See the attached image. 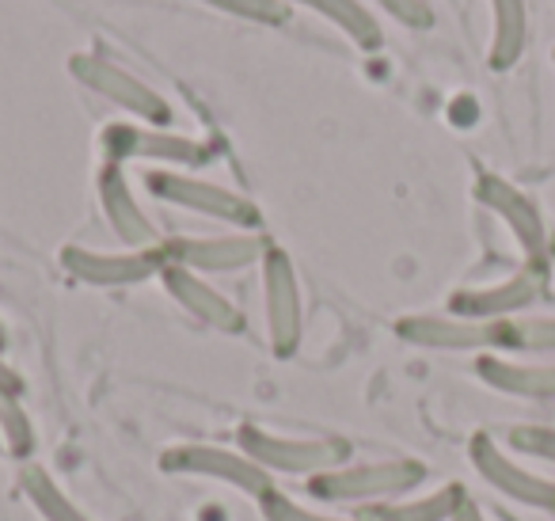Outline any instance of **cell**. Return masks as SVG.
Listing matches in <instances>:
<instances>
[{"instance_id":"cell-1","label":"cell","mask_w":555,"mask_h":521,"mask_svg":"<svg viewBox=\"0 0 555 521\" xmlns=\"http://www.w3.org/2000/svg\"><path fill=\"white\" fill-rule=\"evenodd\" d=\"M426 465L415 457H388V460H365V465H343L335 472L312 475L309 495L332 506H373L392 503L400 495H411L426 483Z\"/></svg>"},{"instance_id":"cell-2","label":"cell","mask_w":555,"mask_h":521,"mask_svg":"<svg viewBox=\"0 0 555 521\" xmlns=\"http://www.w3.org/2000/svg\"><path fill=\"white\" fill-rule=\"evenodd\" d=\"M236 442L240 453L262 465L270 475H324L335 468L350 465V442L347 437H289V434H274L267 427H255V422H240L236 427Z\"/></svg>"},{"instance_id":"cell-3","label":"cell","mask_w":555,"mask_h":521,"mask_svg":"<svg viewBox=\"0 0 555 521\" xmlns=\"http://www.w3.org/2000/svg\"><path fill=\"white\" fill-rule=\"evenodd\" d=\"M145 187L153 199L168 202V206H179V209H191V214L209 217V221L232 225L236 232H259V225H262V209L255 206L247 194L229 191V187H221V183H209V179L186 176V171L149 168Z\"/></svg>"},{"instance_id":"cell-4","label":"cell","mask_w":555,"mask_h":521,"mask_svg":"<svg viewBox=\"0 0 555 521\" xmlns=\"http://www.w3.org/2000/svg\"><path fill=\"white\" fill-rule=\"evenodd\" d=\"M103 156L115 164L126 161H145V164H160V168H206L217 156V149L209 141L186 138V134H171L160 126H145V123H111L100 138Z\"/></svg>"},{"instance_id":"cell-5","label":"cell","mask_w":555,"mask_h":521,"mask_svg":"<svg viewBox=\"0 0 555 521\" xmlns=\"http://www.w3.org/2000/svg\"><path fill=\"white\" fill-rule=\"evenodd\" d=\"M69 73L77 85H85L88 92H95L100 100L115 103L118 111H126V115H133L138 123L145 126H171V118H176V111H171V103L164 100L156 88H149L141 77H133L130 69H122V65L107 62L103 54H88V50H80V54L69 58Z\"/></svg>"},{"instance_id":"cell-6","label":"cell","mask_w":555,"mask_h":521,"mask_svg":"<svg viewBox=\"0 0 555 521\" xmlns=\"http://www.w3.org/2000/svg\"><path fill=\"white\" fill-rule=\"evenodd\" d=\"M552 285V267L547 263H521L509 278L491 285H464V290L449 293L446 313L464 316V320H509V316H525L537 301L547 297Z\"/></svg>"},{"instance_id":"cell-7","label":"cell","mask_w":555,"mask_h":521,"mask_svg":"<svg viewBox=\"0 0 555 521\" xmlns=\"http://www.w3.org/2000/svg\"><path fill=\"white\" fill-rule=\"evenodd\" d=\"M262 313H267V339L278 358H294L305 335L301 313V282H297L294 259L278 244L262 255Z\"/></svg>"},{"instance_id":"cell-8","label":"cell","mask_w":555,"mask_h":521,"mask_svg":"<svg viewBox=\"0 0 555 521\" xmlns=\"http://www.w3.org/2000/svg\"><path fill=\"white\" fill-rule=\"evenodd\" d=\"M270 240L262 232H221V237H168L160 240V255L171 267L194 270V275H232L262 263Z\"/></svg>"},{"instance_id":"cell-9","label":"cell","mask_w":555,"mask_h":521,"mask_svg":"<svg viewBox=\"0 0 555 521\" xmlns=\"http://www.w3.org/2000/svg\"><path fill=\"white\" fill-rule=\"evenodd\" d=\"M160 472L229 483V487H236L240 495H251V498H262L267 491H274L270 472L262 465H255L247 453H232V449H221V445H202V442H186V445L164 449Z\"/></svg>"},{"instance_id":"cell-10","label":"cell","mask_w":555,"mask_h":521,"mask_svg":"<svg viewBox=\"0 0 555 521\" xmlns=\"http://www.w3.org/2000/svg\"><path fill=\"white\" fill-rule=\"evenodd\" d=\"M472 194H476V202L487 209V214H494L502 225H506L509 237H514L517 247H521L525 263H547L552 232H547L544 214L537 209V202H532L521 187L494 176V171H479Z\"/></svg>"},{"instance_id":"cell-11","label":"cell","mask_w":555,"mask_h":521,"mask_svg":"<svg viewBox=\"0 0 555 521\" xmlns=\"http://www.w3.org/2000/svg\"><path fill=\"white\" fill-rule=\"evenodd\" d=\"M468 460L479 472V480H483L491 491H499V495L514 498V503L532 506V510H544L555 518V480L552 475H540V472H532V468H525L521 460L509 457L487 430L472 434Z\"/></svg>"},{"instance_id":"cell-12","label":"cell","mask_w":555,"mask_h":521,"mask_svg":"<svg viewBox=\"0 0 555 521\" xmlns=\"http://www.w3.org/2000/svg\"><path fill=\"white\" fill-rule=\"evenodd\" d=\"M57 263L65 267V275L77 278L95 290H122V285H141L149 278H160V270L168 267L160 255V247H145V252H100V247H80L65 244L57 252Z\"/></svg>"},{"instance_id":"cell-13","label":"cell","mask_w":555,"mask_h":521,"mask_svg":"<svg viewBox=\"0 0 555 521\" xmlns=\"http://www.w3.org/2000/svg\"><path fill=\"white\" fill-rule=\"evenodd\" d=\"M396 339L423 351H453V354H494L491 323L464 320L453 313H411L396 320Z\"/></svg>"},{"instance_id":"cell-14","label":"cell","mask_w":555,"mask_h":521,"mask_svg":"<svg viewBox=\"0 0 555 521\" xmlns=\"http://www.w3.org/2000/svg\"><path fill=\"white\" fill-rule=\"evenodd\" d=\"M95 194H100V209L107 217L111 232L122 240L133 252H145V247H160V232L149 221V214L141 209V202L133 199L130 179H126L122 164L103 161L100 176H95Z\"/></svg>"},{"instance_id":"cell-15","label":"cell","mask_w":555,"mask_h":521,"mask_svg":"<svg viewBox=\"0 0 555 521\" xmlns=\"http://www.w3.org/2000/svg\"><path fill=\"white\" fill-rule=\"evenodd\" d=\"M160 285L168 290V297L176 301L183 313H191L198 323L206 328L221 331V335H244L247 331V320L229 297H224L217 285H209V278L194 275V270H183V267H164L160 270Z\"/></svg>"},{"instance_id":"cell-16","label":"cell","mask_w":555,"mask_h":521,"mask_svg":"<svg viewBox=\"0 0 555 521\" xmlns=\"http://www.w3.org/2000/svg\"><path fill=\"white\" fill-rule=\"evenodd\" d=\"M476 377L502 396L555 404V361H521L506 354H479Z\"/></svg>"},{"instance_id":"cell-17","label":"cell","mask_w":555,"mask_h":521,"mask_svg":"<svg viewBox=\"0 0 555 521\" xmlns=\"http://www.w3.org/2000/svg\"><path fill=\"white\" fill-rule=\"evenodd\" d=\"M464 498H468V491H464L461 483H441V487L430 491V495L358 506L354 521H453Z\"/></svg>"},{"instance_id":"cell-18","label":"cell","mask_w":555,"mask_h":521,"mask_svg":"<svg viewBox=\"0 0 555 521\" xmlns=\"http://www.w3.org/2000/svg\"><path fill=\"white\" fill-rule=\"evenodd\" d=\"M529 47V4L525 0H491V50L487 65L494 73H506L521 62Z\"/></svg>"},{"instance_id":"cell-19","label":"cell","mask_w":555,"mask_h":521,"mask_svg":"<svg viewBox=\"0 0 555 521\" xmlns=\"http://www.w3.org/2000/svg\"><path fill=\"white\" fill-rule=\"evenodd\" d=\"M297 9H309L317 16H324L332 27H339L358 50H380L385 47V31L373 20V12L365 9L362 0H289Z\"/></svg>"},{"instance_id":"cell-20","label":"cell","mask_w":555,"mask_h":521,"mask_svg":"<svg viewBox=\"0 0 555 521\" xmlns=\"http://www.w3.org/2000/svg\"><path fill=\"white\" fill-rule=\"evenodd\" d=\"M491 331H494V354H529V358L555 354V316L491 320Z\"/></svg>"},{"instance_id":"cell-21","label":"cell","mask_w":555,"mask_h":521,"mask_svg":"<svg viewBox=\"0 0 555 521\" xmlns=\"http://www.w3.org/2000/svg\"><path fill=\"white\" fill-rule=\"evenodd\" d=\"M20 495L31 503V510L39 513L42 521H92L62 487H57L54 475L42 465H31V460L20 468Z\"/></svg>"},{"instance_id":"cell-22","label":"cell","mask_w":555,"mask_h":521,"mask_svg":"<svg viewBox=\"0 0 555 521\" xmlns=\"http://www.w3.org/2000/svg\"><path fill=\"white\" fill-rule=\"evenodd\" d=\"M0 442L16 460H31L35 453V422L24 407V396H9L0 392Z\"/></svg>"},{"instance_id":"cell-23","label":"cell","mask_w":555,"mask_h":521,"mask_svg":"<svg viewBox=\"0 0 555 521\" xmlns=\"http://www.w3.org/2000/svg\"><path fill=\"white\" fill-rule=\"evenodd\" d=\"M209 9L224 12V16L247 20V24H262V27H282L294 16V4L289 0H202Z\"/></svg>"},{"instance_id":"cell-24","label":"cell","mask_w":555,"mask_h":521,"mask_svg":"<svg viewBox=\"0 0 555 521\" xmlns=\"http://www.w3.org/2000/svg\"><path fill=\"white\" fill-rule=\"evenodd\" d=\"M506 445L521 457L544 460L555 468V427H540V422H517L506 430Z\"/></svg>"},{"instance_id":"cell-25","label":"cell","mask_w":555,"mask_h":521,"mask_svg":"<svg viewBox=\"0 0 555 521\" xmlns=\"http://www.w3.org/2000/svg\"><path fill=\"white\" fill-rule=\"evenodd\" d=\"M259 510H262V521H354V518H332V513L309 510V506H301L289 495H282L278 487L259 498Z\"/></svg>"},{"instance_id":"cell-26","label":"cell","mask_w":555,"mask_h":521,"mask_svg":"<svg viewBox=\"0 0 555 521\" xmlns=\"http://www.w3.org/2000/svg\"><path fill=\"white\" fill-rule=\"evenodd\" d=\"M377 4L403 27H430L434 24V12L426 0H377Z\"/></svg>"},{"instance_id":"cell-27","label":"cell","mask_w":555,"mask_h":521,"mask_svg":"<svg viewBox=\"0 0 555 521\" xmlns=\"http://www.w3.org/2000/svg\"><path fill=\"white\" fill-rule=\"evenodd\" d=\"M0 392H9V396H24L27 392V381L4 358H0Z\"/></svg>"},{"instance_id":"cell-28","label":"cell","mask_w":555,"mask_h":521,"mask_svg":"<svg viewBox=\"0 0 555 521\" xmlns=\"http://www.w3.org/2000/svg\"><path fill=\"white\" fill-rule=\"evenodd\" d=\"M453 521H491V518H487V513H483V506H479L476 503V498H464V503H461V510H456V518Z\"/></svg>"},{"instance_id":"cell-29","label":"cell","mask_w":555,"mask_h":521,"mask_svg":"<svg viewBox=\"0 0 555 521\" xmlns=\"http://www.w3.org/2000/svg\"><path fill=\"white\" fill-rule=\"evenodd\" d=\"M547 267H552V275H555V232H552V247H547Z\"/></svg>"},{"instance_id":"cell-30","label":"cell","mask_w":555,"mask_h":521,"mask_svg":"<svg viewBox=\"0 0 555 521\" xmlns=\"http://www.w3.org/2000/svg\"><path fill=\"white\" fill-rule=\"evenodd\" d=\"M9 346V331H4V323H0V351Z\"/></svg>"},{"instance_id":"cell-31","label":"cell","mask_w":555,"mask_h":521,"mask_svg":"<svg viewBox=\"0 0 555 521\" xmlns=\"http://www.w3.org/2000/svg\"><path fill=\"white\" fill-rule=\"evenodd\" d=\"M0 449H4V442H0Z\"/></svg>"}]
</instances>
